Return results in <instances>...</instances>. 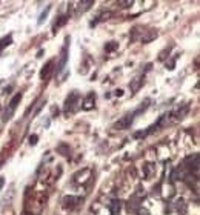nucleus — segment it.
I'll list each match as a JSON object with an SVG mask.
<instances>
[{
  "label": "nucleus",
  "instance_id": "nucleus-11",
  "mask_svg": "<svg viewBox=\"0 0 200 215\" xmlns=\"http://www.w3.org/2000/svg\"><path fill=\"white\" fill-rule=\"evenodd\" d=\"M91 5H94L92 0H86V2H82L80 3V11H88L91 8Z\"/></svg>",
  "mask_w": 200,
  "mask_h": 215
},
{
  "label": "nucleus",
  "instance_id": "nucleus-17",
  "mask_svg": "<svg viewBox=\"0 0 200 215\" xmlns=\"http://www.w3.org/2000/svg\"><path fill=\"white\" fill-rule=\"evenodd\" d=\"M139 215H149L146 209H139Z\"/></svg>",
  "mask_w": 200,
  "mask_h": 215
},
{
  "label": "nucleus",
  "instance_id": "nucleus-8",
  "mask_svg": "<svg viewBox=\"0 0 200 215\" xmlns=\"http://www.w3.org/2000/svg\"><path fill=\"white\" fill-rule=\"evenodd\" d=\"M66 20H68V17L66 15H60V18H59V22H56V25H54V32L60 28V26H63L65 23H66Z\"/></svg>",
  "mask_w": 200,
  "mask_h": 215
},
{
  "label": "nucleus",
  "instance_id": "nucleus-14",
  "mask_svg": "<svg viewBox=\"0 0 200 215\" xmlns=\"http://www.w3.org/2000/svg\"><path fill=\"white\" fill-rule=\"evenodd\" d=\"M116 48H117V43H116V42H111V43H108V45L105 46V49H106L108 52H111V51L116 49Z\"/></svg>",
  "mask_w": 200,
  "mask_h": 215
},
{
  "label": "nucleus",
  "instance_id": "nucleus-10",
  "mask_svg": "<svg viewBox=\"0 0 200 215\" xmlns=\"http://www.w3.org/2000/svg\"><path fill=\"white\" fill-rule=\"evenodd\" d=\"M142 82H143V80H142V77H137V79H134V82L131 83V89H133V91L136 92V91H137V89L140 88Z\"/></svg>",
  "mask_w": 200,
  "mask_h": 215
},
{
  "label": "nucleus",
  "instance_id": "nucleus-4",
  "mask_svg": "<svg viewBox=\"0 0 200 215\" xmlns=\"http://www.w3.org/2000/svg\"><path fill=\"white\" fill-rule=\"evenodd\" d=\"M68 42L69 39H66V43L65 46L62 48V52H60V60H59V68H57V72H60V71L65 69L66 66V60H68Z\"/></svg>",
  "mask_w": 200,
  "mask_h": 215
},
{
  "label": "nucleus",
  "instance_id": "nucleus-12",
  "mask_svg": "<svg viewBox=\"0 0 200 215\" xmlns=\"http://www.w3.org/2000/svg\"><path fill=\"white\" fill-rule=\"evenodd\" d=\"M49 9H51V5H48V6H46V9L40 14V17H39V25H42V23H43V20L46 18V15H48V12H49Z\"/></svg>",
  "mask_w": 200,
  "mask_h": 215
},
{
  "label": "nucleus",
  "instance_id": "nucleus-9",
  "mask_svg": "<svg viewBox=\"0 0 200 215\" xmlns=\"http://www.w3.org/2000/svg\"><path fill=\"white\" fill-rule=\"evenodd\" d=\"M77 201H79L77 197H65V204L69 206V207H72L74 204H77Z\"/></svg>",
  "mask_w": 200,
  "mask_h": 215
},
{
  "label": "nucleus",
  "instance_id": "nucleus-15",
  "mask_svg": "<svg viewBox=\"0 0 200 215\" xmlns=\"http://www.w3.org/2000/svg\"><path fill=\"white\" fill-rule=\"evenodd\" d=\"M59 151H60V154H62V155H66V154L69 152V148H68V146H65V145H59Z\"/></svg>",
  "mask_w": 200,
  "mask_h": 215
},
{
  "label": "nucleus",
  "instance_id": "nucleus-18",
  "mask_svg": "<svg viewBox=\"0 0 200 215\" xmlns=\"http://www.w3.org/2000/svg\"><path fill=\"white\" fill-rule=\"evenodd\" d=\"M116 95H119V97H120V95H123V91L122 89H117L116 91Z\"/></svg>",
  "mask_w": 200,
  "mask_h": 215
},
{
  "label": "nucleus",
  "instance_id": "nucleus-3",
  "mask_svg": "<svg viewBox=\"0 0 200 215\" xmlns=\"http://www.w3.org/2000/svg\"><path fill=\"white\" fill-rule=\"evenodd\" d=\"M20 99H22V94H20V92H19V94H16L14 97H12V100L9 102V108H8V109H6V112H5L3 120H9V118H11V115H12V112L16 111V108H17V105H19Z\"/></svg>",
  "mask_w": 200,
  "mask_h": 215
},
{
  "label": "nucleus",
  "instance_id": "nucleus-1",
  "mask_svg": "<svg viewBox=\"0 0 200 215\" xmlns=\"http://www.w3.org/2000/svg\"><path fill=\"white\" fill-rule=\"evenodd\" d=\"M137 112H131V114H126L125 117H122L120 120L114 125V128L116 129H128L129 126H131V123H133V120H134V115H136Z\"/></svg>",
  "mask_w": 200,
  "mask_h": 215
},
{
  "label": "nucleus",
  "instance_id": "nucleus-6",
  "mask_svg": "<svg viewBox=\"0 0 200 215\" xmlns=\"http://www.w3.org/2000/svg\"><path fill=\"white\" fill-rule=\"evenodd\" d=\"M53 65H54V62H53V60H51V62H48V65H46V66L40 71V79H43V80H45V79L49 76V72H51V69H53Z\"/></svg>",
  "mask_w": 200,
  "mask_h": 215
},
{
  "label": "nucleus",
  "instance_id": "nucleus-19",
  "mask_svg": "<svg viewBox=\"0 0 200 215\" xmlns=\"http://www.w3.org/2000/svg\"><path fill=\"white\" fill-rule=\"evenodd\" d=\"M3 184H5V178H0V189L3 187Z\"/></svg>",
  "mask_w": 200,
  "mask_h": 215
},
{
  "label": "nucleus",
  "instance_id": "nucleus-7",
  "mask_svg": "<svg viewBox=\"0 0 200 215\" xmlns=\"http://www.w3.org/2000/svg\"><path fill=\"white\" fill-rule=\"evenodd\" d=\"M109 210H111L112 215H117L119 210H120V201H119V200H112V203H111V206H109Z\"/></svg>",
  "mask_w": 200,
  "mask_h": 215
},
{
  "label": "nucleus",
  "instance_id": "nucleus-2",
  "mask_svg": "<svg viewBox=\"0 0 200 215\" xmlns=\"http://www.w3.org/2000/svg\"><path fill=\"white\" fill-rule=\"evenodd\" d=\"M79 94L77 92H72L69 97L66 99V103H65V112H74L77 108V103H79Z\"/></svg>",
  "mask_w": 200,
  "mask_h": 215
},
{
  "label": "nucleus",
  "instance_id": "nucleus-5",
  "mask_svg": "<svg viewBox=\"0 0 200 215\" xmlns=\"http://www.w3.org/2000/svg\"><path fill=\"white\" fill-rule=\"evenodd\" d=\"M94 100H95V95H94V92H89V94L86 95V97H85V100H83L82 108H83L85 111L92 109V106H94Z\"/></svg>",
  "mask_w": 200,
  "mask_h": 215
},
{
  "label": "nucleus",
  "instance_id": "nucleus-13",
  "mask_svg": "<svg viewBox=\"0 0 200 215\" xmlns=\"http://www.w3.org/2000/svg\"><path fill=\"white\" fill-rule=\"evenodd\" d=\"M11 40H12V37H11V35H8V37H5V39L0 40V51H2L6 45H9V43H11Z\"/></svg>",
  "mask_w": 200,
  "mask_h": 215
},
{
  "label": "nucleus",
  "instance_id": "nucleus-16",
  "mask_svg": "<svg viewBox=\"0 0 200 215\" xmlns=\"http://www.w3.org/2000/svg\"><path fill=\"white\" fill-rule=\"evenodd\" d=\"M29 143H31V145H36V143H37V135H31L29 137Z\"/></svg>",
  "mask_w": 200,
  "mask_h": 215
}]
</instances>
